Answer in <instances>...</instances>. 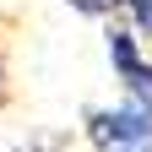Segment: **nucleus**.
<instances>
[{"label":"nucleus","instance_id":"f257e3e1","mask_svg":"<svg viewBox=\"0 0 152 152\" xmlns=\"http://www.w3.org/2000/svg\"><path fill=\"white\" fill-rule=\"evenodd\" d=\"M82 136L98 147V152H136L152 147V109L136 98H120V103H92L82 114Z\"/></svg>","mask_w":152,"mask_h":152},{"label":"nucleus","instance_id":"f03ea898","mask_svg":"<svg viewBox=\"0 0 152 152\" xmlns=\"http://www.w3.org/2000/svg\"><path fill=\"white\" fill-rule=\"evenodd\" d=\"M103 54H109V71L120 76L125 98L152 109V54H147V38L130 22H109L103 27Z\"/></svg>","mask_w":152,"mask_h":152},{"label":"nucleus","instance_id":"7ed1b4c3","mask_svg":"<svg viewBox=\"0 0 152 152\" xmlns=\"http://www.w3.org/2000/svg\"><path fill=\"white\" fill-rule=\"evenodd\" d=\"M76 16H87V22H109L114 11H120V0H65Z\"/></svg>","mask_w":152,"mask_h":152},{"label":"nucleus","instance_id":"20e7f679","mask_svg":"<svg viewBox=\"0 0 152 152\" xmlns=\"http://www.w3.org/2000/svg\"><path fill=\"white\" fill-rule=\"evenodd\" d=\"M125 16L141 38H152V0H125Z\"/></svg>","mask_w":152,"mask_h":152},{"label":"nucleus","instance_id":"39448f33","mask_svg":"<svg viewBox=\"0 0 152 152\" xmlns=\"http://www.w3.org/2000/svg\"><path fill=\"white\" fill-rule=\"evenodd\" d=\"M6 103H11V54L0 44V114H6Z\"/></svg>","mask_w":152,"mask_h":152},{"label":"nucleus","instance_id":"423d86ee","mask_svg":"<svg viewBox=\"0 0 152 152\" xmlns=\"http://www.w3.org/2000/svg\"><path fill=\"white\" fill-rule=\"evenodd\" d=\"M136 152H152V147H136Z\"/></svg>","mask_w":152,"mask_h":152},{"label":"nucleus","instance_id":"0eeeda50","mask_svg":"<svg viewBox=\"0 0 152 152\" xmlns=\"http://www.w3.org/2000/svg\"><path fill=\"white\" fill-rule=\"evenodd\" d=\"M120 11H125V0H120Z\"/></svg>","mask_w":152,"mask_h":152}]
</instances>
